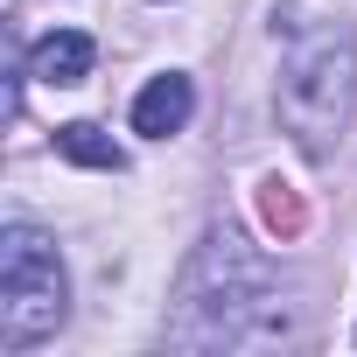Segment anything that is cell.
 <instances>
[{
	"mask_svg": "<svg viewBox=\"0 0 357 357\" xmlns=\"http://www.w3.org/2000/svg\"><path fill=\"white\" fill-rule=\"evenodd\" d=\"M56 154L63 161H77V168H126V147L105 133V126H91V119H70V126H56Z\"/></svg>",
	"mask_w": 357,
	"mask_h": 357,
	"instance_id": "6",
	"label": "cell"
},
{
	"mask_svg": "<svg viewBox=\"0 0 357 357\" xmlns=\"http://www.w3.org/2000/svg\"><path fill=\"white\" fill-rule=\"evenodd\" d=\"M259 218H266L273 238H301V225H308V211H301V197H294L287 183H266V190H259Z\"/></svg>",
	"mask_w": 357,
	"mask_h": 357,
	"instance_id": "7",
	"label": "cell"
},
{
	"mask_svg": "<svg viewBox=\"0 0 357 357\" xmlns=\"http://www.w3.org/2000/svg\"><path fill=\"white\" fill-rule=\"evenodd\" d=\"M350 112H357V29L315 22L280 56V126L308 161H329Z\"/></svg>",
	"mask_w": 357,
	"mask_h": 357,
	"instance_id": "2",
	"label": "cell"
},
{
	"mask_svg": "<svg viewBox=\"0 0 357 357\" xmlns=\"http://www.w3.org/2000/svg\"><path fill=\"white\" fill-rule=\"evenodd\" d=\"M70 315V280L56 259V238L36 225L0 231V350H29L56 336Z\"/></svg>",
	"mask_w": 357,
	"mask_h": 357,
	"instance_id": "3",
	"label": "cell"
},
{
	"mask_svg": "<svg viewBox=\"0 0 357 357\" xmlns=\"http://www.w3.org/2000/svg\"><path fill=\"white\" fill-rule=\"evenodd\" d=\"M190 112H197V84H190L183 70H168V77H154V84L133 98V133L168 140V133H183V126H190Z\"/></svg>",
	"mask_w": 357,
	"mask_h": 357,
	"instance_id": "5",
	"label": "cell"
},
{
	"mask_svg": "<svg viewBox=\"0 0 357 357\" xmlns=\"http://www.w3.org/2000/svg\"><path fill=\"white\" fill-rule=\"evenodd\" d=\"M190 350H252L266 336H287V315L273 301V273L245 252L238 231H211L197 266L183 273V308L168 322Z\"/></svg>",
	"mask_w": 357,
	"mask_h": 357,
	"instance_id": "1",
	"label": "cell"
},
{
	"mask_svg": "<svg viewBox=\"0 0 357 357\" xmlns=\"http://www.w3.org/2000/svg\"><path fill=\"white\" fill-rule=\"evenodd\" d=\"M91 63H98V43H91L84 29H56V36H43V43H36L29 77H36V84H50V91H70V84H84V77H91Z\"/></svg>",
	"mask_w": 357,
	"mask_h": 357,
	"instance_id": "4",
	"label": "cell"
}]
</instances>
